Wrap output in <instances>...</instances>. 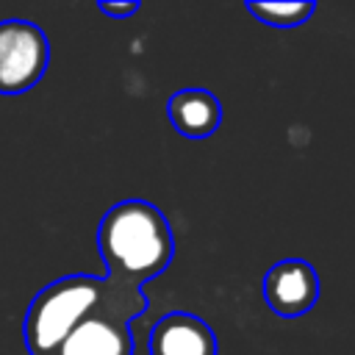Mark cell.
<instances>
[{"label":"cell","mask_w":355,"mask_h":355,"mask_svg":"<svg viewBox=\"0 0 355 355\" xmlns=\"http://www.w3.org/2000/svg\"><path fill=\"white\" fill-rule=\"evenodd\" d=\"M50 64V44L39 25L28 19L0 22V94L33 89Z\"/></svg>","instance_id":"3"},{"label":"cell","mask_w":355,"mask_h":355,"mask_svg":"<svg viewBox=\"0 0 355 355\" xmlns=\"http://www.w3.org/2000/svg\"><path fill=\"white\" fill-rule=\"evenodd\" d=\"M247 11L269 28H297V25H305L311 19L316 6L311 0H300V3H247Z\"/></svg>","instance_id":"8"},{"label":"cell","mask_w":355,"mask_h":355,"mask_svg":"<svg viewBox=\"0 0 355 355\" xmlns=\"http://www.w3.org/2000/svg\"><path fill=\"white\" fill-rule=\"evenodd\" d=\"M97 252L105 263L108 283L125 291H141L147 280L172 263L175 236L153 202L122 200L97 225Z\"/></svg>","instance_id":"1"},{"label":"cell","mask_w":355,"mask_h":355,"mask_svg":"<svg viewBox=\"0 0 355 355\" xmlns=\"http://www.w3.org/2000/svg\"><path fill=\"white\" fill-rule=\"evenodd\" d=\"M166 114L183 139H208L222 125V105L208 89H180L169 97Z\"/></svg>","instance_id":"7"},{"label":"cell","mask_w":355,"mask_h":355,"mask_svg":"<svg viewBox=\"0 0 355 355\" xmlns=\"http://www.w3.org/2000/svg\"><path fill=\"white\" fill-rule=\"evenodd\" d=\"M150 355H216V336L200 316L172 311L153 324Z\"/></svg>","instance_id":"5"},{"label":"cell","mask_w":355,"mask_h":355,"mask_svg":"<svg viewBox=\"0 0 355 355\" xmlns=\"http://www.w3.org/2000/svg\"><path fill=\"white\" fill-rule=\"evenodd\" d=\"M263 300L283 319L305 316L319 300V275L302 258L277 261L263 277Z\"/></svg>","instance_id":"4"},{"label":"cell","mask_w":355,"mask_h":355,"mask_svg":"<svg viewBox=\"0 0 355 355\" xmlns=\"http://www.w3.org/2000/svg\"><path fill=\"white\" fill-rule=\"evenodd\" d=\"M105 277L67 275L47 283L28 305L22 336L31 355H53L58 344L89 316L103 313Z\"/></svg>","instance_id":"2"},{"label":"cell","mask_w":355,"mask_h":355,"mask_svg":"<svg viewBox=\"0 0 355 355\" xmlns=\"http://www.w3.org/2000/svg\"><path fill=\"white\" fill-rule=\"evenodd\" d=\"M97 8H100V14H105L111 19H128L139 11V3H133V0H100Z\"/></svg>","instance_id":"9"},{"label":"cell","mask_w":355,"mask_h":355,"mask_svg":"<svg viewBox=\"0 0 355 355\" xmlns=\"http://www.w3.org/2000/svg\"><path fill=\"white\" fill-rule=\"evenodd\" d=\"M53 355H133V333L130 324L94 313L80 322Z\"/></svg>","instance_id":"6"}]
</instances>
